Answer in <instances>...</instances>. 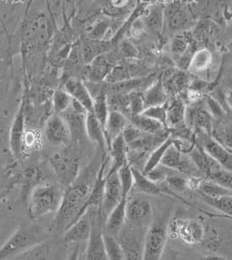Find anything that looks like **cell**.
Returning <instances> with one entry per match:
<instances>
[{
    "label": "cell",
    "mask_w": 232,
    "mask_h": 260,
    "mask_svg": "<svg viewBox=\"0 0 232 260\" xmlns=\"http://www.w3.org/2000/svg\"><path fill=\"white\" fill-rule=\"evenodd\" d=\"M185 108L186 104L179 96L169 98L166 103V125L168 130L184 124Z\"/></svg>",
    "instance_id": "cell-22"
},
{
    "label": "cell",
    "mask_w": 232,
    "mask_h": 260,
    "mask_svg": "<svg viewBox=\"0 0 232 260\" xmlns=\"http://www.w3.org/2000/svg\"><path fill=\"white\" fill-rule=\"evenodd\" d=\"M175 172H173L171 175L168 176V178L164 182L167 183L170 191H173L174 192H183L187 189V179H184L181 176L176 175L174 174Z\"/></svg>",
    "instance_id": "cell-47"
},
{
    "label": "cell",
    "mask_w": 232,
    "mask_h": 260,
    "mask_svg": "<svg viewBox=\"0 0 232 260\" xmlns=\"http://www.w3.org/2000/svg\"><path fill=\"white\" fill-rule=\"evenodd\" d=\"M91 209L92 211V225L91 234L86 243L85 258L90 260H106L107 257L105 251L101 228V208L91 207Z\"/></svg>",
    "instance_id": "cell-12"
},
{
    "label": "cell",
    "mask_w": 232,
    "mask_h": 260,
    "mask_svg": "<svg viewBox=\"0 0 232 260\" xmlns=\"http://www.w3.org/2000/svg\"><path fill=\"white\" fill-rule=\"evenodd\" d=\"M43 134L41 131L37 128L25 127L21 139V151L20 159L29 157L34 151L42 148Z\"/></svg>",
    "instance_id": "cell-26"
},
{
    "label": "cell",
    "mask_w": 232,
    "mask_h": 260,
    "mask_svg": "<svg viewBox=\"0 0 232 260\" xmlns=\"http://www.w3.org/2000/svg\"><path fill=\"white\" fill-rule=\"evenodd\" d=\"M199 102L186 105L184 114V124L192 133L211 134L213 126V118L205 106Z\"/></svg>",
    "instance_id": "cell-13"
},
{
    "label": "cell",
    "mask_w": 232,
    "mask_h": 260,
    "mask_svg": "<svg viewBox=\"0 0 232 260\" xmlns=\"http://www.w3.org/2000/svg\"><path fill=\"white\" fill-rule=\"evenodd\" d=\"M53 244L48 239L29 249L16 259H50L52 257Z\"/></svg>",
    "instance_id": "cell-33"
},
{
    "label": "cell",
    "mask_w": 232,
    "mask_h": 260,
    "mask_svg": "<svg viewBox=\"0 0 232 260\" xmlns=\"http://www.w3.org/2000/svg\"><path fill=\"white\" fill-rule=\"evenodd\" d=\"M153 207L151 201L145 197L134 193L127 197L126 224L143 230H148L153 221Z\"/></svg>",
    "instance_id": "cell-6"
},
{
    "label": "cell",
    "mask_w": 232,
    "mask_h": 260,
    "mask_svg": "<svg viewBox=\"0 0 232 260\" xmlns=\"http://www.w3.org/2000/svg\"><path fill=\"white\" fill-rule=\"evenodd\" d=\"M168 231L172 237L180 239L187 245L202 244L205 238V227L201 222L194 218H175L171 222Z\"/></svg>",
    "instance_id": "cell-10"
},
{
    "label": "cell",
    "mask_w": 232,
    "mask_h": 260,
    "mask_svg": "<svg viewBox=\"0 0 232 260\" xmlns=\"http://www.w3.org/2000/svg\"><path fill=\"white\" fill-rule=\"evenodd\" d=\"M212 60V53L209 49H196L191 56L188 70L196 73H204L211 67Z\"/></svg>",
    "instance_id": "cell-32"
},
{
    "label": "cell",
    "mask_w": 232,
    "mask_h": 260,
    "mask_svg": "<svg viewBox=\"0 0 232 260\" xmlns=\"http://www.w3.org/2000/svg\"><path fill=\"white\" fill-rule=\"evenodd\" d=\"M0 174H2V173H1V168H0Z\"/></svg>",
    "instance_id": "cell-52"
},
{
    "label": "cell",
    "mask_w": 232,
    "mask_h": 260,
    "mask_svg": "<svg viewBox=\"0 0 232 260\" xmlns=\"http://www.w3.org/2000/svg\"><path fill=\"white\" fill-rule=\"evenodd\" d=\"M91 185L77 184L75 182L65 188L60 206L56 212L54 225L57 232L64 233L71 224L84 214V208L91 192Z\"/></svg>",
    "instance_id": "cell-1"
},
{
    "label": "cell",
    "mask_w": 232,
    "mask_h": 260,
    "mask_svg": "<svg viewBox=\"0 0 232 260\" xmlns=\"http://www.w3.org/2000/svg\"><path fill=\"white\" fill-rule=\"evenodd\" d=\"M82 2H84V1H87V0H81Z\"/></svg>",
    "instance_id": "cell-51"
},
{
    "label": "cell",
    "mask_w": 232,
    "mask_h": 260,
    "mask_svg": "<svg viewBox=\"0 0 232 260\" xmlns=\"http://www.w3.org/2000/svg\"><path fill=\"white\" fill-rule=\"evenodd\" d=\"M133 175V185L130 193L145 194V195H158L162 193L159 185L151 181V179L142 173L141 171L131 167Z\"/></svg>",
    "instance_id": "cell-28"
},
{
    "label": "cell",
    "mask_w": 232,
    "mask_h": 260,
    "mask_svg": "<svg viewBox=\"0 0 232 260\" xmlns=\"http://www.w3.org/2000/svg\"><path fill=\"white\" fill-rule=\"evenodd\" d=\"M45 137L51 145H69L72 139V133L69 124L60 114L53 113L49 117L45 124Z\"/></svg>",
    "instance_id": "cell-14"
},
{
    "label": "cell",
    "mask_w": 232,
    "mask_h": 260,
    "mask_svg": "<svg viewBox=\"0 0 232 260\" xmlns=\"http://www.w3.org/2000/svg\"><path fill=\"white\" fill-rule=\"evenodd\" d=\"M85 132L91 142L97 145L103 151H106V149L108 150L104 129L100 122L94 117L92 112H88L85 117Z\"/></svg>",
    "instance_id": "cell-30"
},
{
    "label": "cell",
    "mask_w": 232,
    "mask_h": 260,
    "mask_svg": "<svg viewBox=\"0 0 232 260\" xmlns=\"http://www.w3.org/2000/svg\"><path fill=\"white\" fill-rule=\"evenodd\" d=\"M73 100L84 106L88 112H91L93 106V98L85 83L80 79L71 78L63 81V88Z\"/></svg>",
    "instance_id": "cell-20"
},
{
    "label": "cell",
    "mask_w": 232,
    "mask_h": 260,
    "mask_svg": "<svg viewBox=\"0 0 232 260\" xmlns=\"http://www.w3.org/2000/svg\"><path fill=\"white\" fill-rule=\"evenodd\" d=\"M196 134L197 145L204 150L205 153L220 164L225 169L231 171V151L221 145L220 143L211 137V134L205 133H198Z\"/></svg>",
    "instance_id": "cell-15"
},
{
    "label": "cell",
    "mask_w": 232,
    "mask_h": 260,
    "mask_svg": "<svg viewBox=\"0 0 232 260\" xmlns=\"http://www.w3.org/2000/svg\"><path fill=\"white\" fill-rule=\"evenodd\" d=\"M196 191L201 196L210 197V198L232 194L231 190L223 187L222 185H218L210 179H207V180H203L202 179V181L200 182L198 187L196 189Z\"/></svg>",
    "instance_id": "cell-41"
},
{
    "label": "cell",
    "mask_w": 232,
    "mask_h": 260,
    "mask_svg": "<svg viewBox=\"0 0 232 260\" xmlns=\"http://www.w3.org/2000/svg\"><path fill=\"white\" fill-rule=\"evenodd\" d=\"M73 104V98L63 88H58L51 95V108L56 114H62L69 109Z\"/></svg>",
    "instance_id": "cell-38"
},
{
    "label": "cell",
    "mask_w": 232,
    "mask_h": 260,
    "mask_svg": "<svg viewBox=\"0 0 232 260\" xmlns=\"http://www.w3.org/2000/svg\"><path fill=\"white\" fill-rule=\"evenodd\" d=\"M168 226L164 220L152 221L144 239L143 259L158 260L163 255L168 239Z\"/></svg>",
    "instance_id": "cell-7"
},
{
    "label": "cell",
    "mask_w": 232,
    "mask_h": 260,
    "mask_svg": "<svg viewBox=\"0 0 232 260\" xmlns=\"http://www.w3.org/2000/svg\"><path fill=\"white\" fill-rule=\"evenodd\" d=\"M48 239V232L41 224H20L0 246V260L16 259L29 249Z\"/></svg>",
    "instance_id": "cell-2"
},
{
    "label": "cell",
    "mask_w": 232,
    "mask_h": 260,
    "mask_svg": "<svg viewBox=\"0 0 232 260\" xmlns=\"http://www.w3.org/2000/svg\"><path fill=\"white\" fill-rule=\"evenodd\" d=\"M211 135L225 148L231 151V128L229 123L219 120L217 124H213Z\"/></svg>",
    "instance_id": "cell-39"
},
{
    "label": "cell",
    "mask_w": 232,
    "mask_h": 260,
    "mask_svg": "<svg viewBox=\"0 0 232 260\" xmlns=\"http://www.w3.org/2000/svg\"><path fill=\"white\" fill-rule=\"evenodd\" d=\"M172 144V137L170 134V136L165 140H163V142L161 143L159 145H157V147L152 150L150 152V154L148 155L147 159L144 166V168L142 170V173L147 174L149 172H151V170H153L157 166H159L163 155L165 153L166 150L169 148L170 145Z\"/></svg>",
    "instance_id": "cell-34"
},
{
    "label": "cell",
    "mask_w": 232,
    "mask_h": 260,
    "mask_svg": "<svg viewBox=\"0 0 232 260\" xmlns=\"http://www.w3.org/2000/svg\"><path fill=\"white\" fill-rule=\"evenodd\" d=\"M25 88L20 102L18 104V109L16 111L12 124L10 126L8 145L12 157L16 160H19L21 151V139L26 124V102H27L28 81L25 79Z\"/></svg>",
    "instance_id": "cell-9"
},
{
    "label": "cell",
    "mask_w": 232,
    "mask_h": 260,
    "mask_svg": "<svg viewBox=\"0 0 232 260\" xmlns=\"http://www.w3.org/2000/svg\"><path fill=\"white\" fill-rule=\"evenodd\" d=\"M0 141H1V139H0Z\"/></svg>",
    "instance_id": "cell-53"
},
{
    "label": "cell",
    "mask_w": 232,
    "mask_h": 260,
    "mask_svg": "<svg viewBox=\"0 0 232 260\" xmlns=\"http://www.w3.org/2000/svg\"><path fill=\"white\" fill-rule=\"evenodd\" d=\"M202 259L205 260H226V257L222 256L220 254H217L216 252L213 253H210V254L205 255L203 256Z\"/></svg>",
    "instance_id": "cell-50"
},
{
    "label": "cell",
    "mask_w": 232,
    "mask_h": 260,
    "mask_svg": "<svg viewBox=\"0 0 232 260\" xmlns=\"http://www.w3.org/2000/svg\"><path fill=\"white\" fill-rule=\"evenodd\" d=\"M115 46L117 47L116 52H118V54L122 58H127V59H135L139 57V50L129 40L122 39L117 43V45Z\"/></svg>",
    "instance_id": "cell-44"
},
{
    "label": "cell",
    "mask_w": 232,
    "mask_h": 260,
    "mask_svg": "<svg viewBox=\"0 0 232 260\" xmlns=\"http://www.w3.org/2000/svg\"><path fill=\"white\" fill-rule=\"evenodd\" d=\"M146 232L147 230L124 224L118 235V241L124 251V259H143L144 239Z\"/></svg>",
    "instance_id": "cell-11"
},
{
    "label": "cell",
    "mask_w": 232,
    "mask_h": 260,
    "mask_svg": "<svg viewBox=\"0 0 232 260\" xmlns=\"http://www.w3.org/2000/svg\"><path fill=\"white\" fill-rule=\"evenodd\" d=\"M63 188L42 182L35 185L27 196V214L32 220H39L58 211L63 199Z\"/></svg>",
    "instance_id": "cell-4"
},
{
    "label": "cell",
    "mask_w": 232,
    "mask_h": 260,
    "mask_svg": "<svg viewBox=\"0 0 232 260\" xmlns=\"http://www.w3.org/2000/svg\"><path fill=\"white\" fill-rule=\"evenodd\" d=\"M111 21L107 18H101L94 22L91 27L88 28L87 38L89 40H107L106 35L111 30Z\"/></svg>",
    "instance_id": "cell-42"
},
{
    "label": "cell",
    "mask_w": 232,
    "mask_h": 260,
    "mask_svg": "<svg viewBox=\"0 0 232 260\" xmlns=\"http://www.w3.org/2000/svg\"><path fill=\"white\" fill-rule=\"evenodd\" d=\"M160 79L169 97L178 96L186 91L191 81L190 76L184 71L173 68L166 70Z\"/></svg>",
    "instance_id": "cell-19"
},
{
    "label": "cell",
    "mask_w": 232,
    "mask_h": 260,
    "mask_svg": "<svg viewBox=\"0 0 232 260\" xmlns=\"http://www.w3.org/2000/svg\"><path fill=\"white\" fill-rule=\"evenodd\" d=\"M122 187L118 172L106 173V182L104 186L101 212L104 217H107L112 209L123 199Z\"/></svg>",
    "instance_id": "cell-17"
},
{
    "label": "cell",
    "mask_w": 232,
    "mask_h": 260,
    "mask_svg": "<svg viewBox=\"0 0 232 260\" xmlns=\"http://www.w3.org/2000/svg\"><path fill=\"white\" fill-rule=\"evenodd\" d=\"M232 194L229 195H224V196L215 197V198H210V197L201 196L202 200L205 201L207 205L213 207L217 210L218 212H222L223 215L229 218H231L232 212Z\"/></svg>",
    "instance_id": "cell-40"
},
{
    "label": "cell",
    "mask_w": 232,
    "mask_h": 260,
    "mask_svg": "<svg viewBox=\"0 0 232 260\" xmlns=\"http://www.w3.org/2000/svg\"><path fill=\"white\" fill-rule=\"evenodd\" d=\"M103 239L107 259H124V251L118 241V237L103 232Z\"/></svg>",
    "instance_id": "cell-36"
},
{
    "label": "cell",
    "mask_w": 232,
    "mask_h": 260,
    "mask_svg": "<svg viewBox=\"0 0 232 260\" xmlns=\"http://www.w3.org/2000/svg\"><path fill=\"white\" fill-rule=\"evenodd\" d=\"M118 177L120 180L122 193L124 198L129 196L133 185V175L131 167L129 163L125 164L118 170Z\"/></svg>",
    "instance_id": "cell-43"
},
{
    "label": "cell",
    "mask_w": 232,
    "mask_h": 260,
    "mask_svg": "<svg viewBox=\"0 0 232 260\" xmlns=\"http://www.w3.org/2000/svg\"><path fill=\"white\" fill-rule=\"evenodd\" d=\"M142 96L145 108L150 106L164 105L167 103L170 98L163 88L160 77L142 92Z\"/></svg>",
    "instance_id": "cell-29"
},
{
    "label": "cell",
    "mask_w": 232,
    "mask_h": 260,
    "mask_svg": "<svg viewBox=\"0 0 232 260\" xmlns=\"http://www.w3.org/2000/svg\"><path fill=\"white\" fill-rule=\"evenodd\" d=\"M194 24L193 16L188 7L179 1H174L163 7V32L178 34L184 32Z\"/></svg>",
    "instance_id": "cell-8"
},
{
    "label": "cell",
    "mask_w": 232,
    "mask_h": 260,
    "mask_svg": "<svg viewBox=\"0 0 232 260\" xmlns=\"http://www.w3.org/2000/svg\"><path fill=\"white\" fill-rule=\"evenodd\" d=\"M109 158L111 160L110 169L106 173L118 172V170L128 163L127 158V145L121 134L112 140L108 148Z\"/></svg>",
    "instance_id": "cell-25"
},
{
    "label": "cell",
    "mask_w": 232,
    "mask_h": 260,
    "mask_svg": "<svg viewBox=\"0 0 232 260\" xmlns=\"http://www.w3.org/2000/svg\"><path fill=\"white\" fill-rule=\"evenodd\" d=\"M107 103L110 111H117L130 118V95L129 93H114L107 95Z\"/></svg>",
    "instance_id": "cell-37"
},
{
    "label": "cell",
    "mask_w": 232,
    "mask_h": 260,
    "mask_svg": "<svg viewBox=\"0 0 232 260\" xmlns=\"http://www.w3.org/2000/svg\"><path fill=\"white\" fill-rule=\"evenodd\" d=\"M131 0H109V6L115 11H123L130 5Z\"/></svg>",
    "instance_id": "cell-49"
},
{
    "label": "cell",
    "mask_w": 232,
    "mask_h": 260,
    "mask_svg": "<svg viewBox=\"0 0 232 260\" xmlns=\"http://www.w3.org/2000/svg\"><path fill=\"white\" fill-rule=\"evenodd\" d=\"M127 198H123L106 217V233L118 237L126 221Z\"/></svg>",
    "instance_id": "cell-27"
},
{
    "label": "cell",
    "mask_w": 232,
    "mask_h": 260,
    "mask_svg": "<svg viewBox=\"0 0 232 260\" xmlns=\"http://www.w3.org/2000/svg\"><path fill=\"white\" fill-rule=\"evenodd\" d=\"M118 52H112L111 50L106 53L97 56L86 64V74L90 82L102 83L105 81L112 72V68L118 64Z\"/></svg>",
    "instance_id": "cell-16"
},
{
    "label": "cell",
    "mask_w": 232,
    "mask_h": 260,
    "mask_svg": "<svg viewBox=\"0 0 232 260\" xmlns=\"http://www.w3.org/2000/svg\"><path fill=\"white\" fill-rule=\"evenodd\" d=\"M142 114L160 122L161 124L164 125V127L167 128V125H166V104L161 105V106L147 107L142 112Z\"/></svg>",
    "instance_id": "cell-46"
},
{
    "label": "cell",
    "mask_w": 232,
    "mask_h": 260,
    "mask_svg": "<svg viewBox=\"0 0 232 260\" xmlns=\"http://www.w3.org/2000/svg\"><path fill=\"white\" fill-rule=\"evenodd\" d=\"M163 5L155 4L145 7L142 13V21L151 34L161 37L163 34Z\"/></svg>",
    "instance_id": "cell-21"
},
{
    "label": "cell",
    "mask_w": 232,
    "mask_h": 260,
    "mask_svg": "<svg viewBox=\"0 0 232 260\" xmlns=\"http://www.w3.org/2000/svg\"><path fill=\"white\" fill-rule=\"evenodd\" d=\"M129 124H130V118L124 115L123 113L117 111L109 112L106 127H105V135H106L108 148L112 140L116 139L117 137L120 136Z\"/></svg>",
    "instance_id": "cell-23"
},
{
    "label": "cell",
    "mask_w": 232,
    "mask_h": 260,
    "mask_svg": "<svg viewBox=\"0 0 232 260\" xmlns=\"http://www.w3.org/2000/svg\"><path fill=\"white\" fill-rule=\"evenodd\" d=\"M92 225V211L91 208L71 224L63 233V240L67 244H83L87 242Z\"/></svg>",
    "instance_id": "cell-18"
},
{
    "label": "cell",
    "mask_w": 232,
    "mask_h": 260,
    "mask_svg": "<svg viewBox=\"0 0 232 260\" xmlns=\"http://www.w3.org/2000/svg\"><path fill=\"white\" fill-rule=\"evenodd\" d=\"M208 179L231 190L232 174L230 170L220 167L209 176Z\"/></svg>",
    "instance_id": "cell-45"
},
{
    "label": "cell",
    "mask_w": 232,
    "mask_h": 260,
    "mask_svg": "<svg viewBox=\"0 0 232 260\" xmlns=\"http://www.w3.org/2000/svg\"><path fill=\"white\" fill-rule=\"evenodd\" d=\"M142 92L143 91H133V92L129 93L130 95V117L140 114L145 109Z\"/></svg>",
    "instance_id": "cell-48"
},
{
    "label": "cell",
    "mask_w": 232,
    "mask_h": 260,
    "mask_svg": "<svg viewBox=\"0 0 232 260\" xmlns=\"http://www.w3.org/2000/svg\"><path fill=\"white\" fill-rule=\"evenodd\" d=\"M79 46L85 64H89L97 56L108 52L112 50V47H114L110 40H94L89 39H85L79 43Z\"/></svg>",
    "instance_id": "cell-24"
},
{
    "label": "cell",
    "mask_w": 232,
    "mask_h": 260,
    "mask_svg": "<svg viewBox=\"0 0 232 260\" xmlns=\"http://www.w3.org/2000/svg\"><path fill=\"white\" fill-rule=\"evenodd\" d=\"M48 160L62 187H69L75 183L80 168V157L75 147L64 145L63 148L50 155Z\"/></svg>",
    "instance_id": "cell-5"
},
{
    "label": "cell",
    "mask_w": 232,
    "mask_h": 260,
    "mask_svg": "<svg viewBox=\"0 0 232 260\" xmlns=\"http://www.w3.org/2000/svg\"><path fill=\"white\" fill-rule=\"evenodd\" d=\"M52 34V24L46 13L40 12L30 16L22 29L23 56L44 52L51 42Z\"/></svg>",
    "instance_id": "cell-3"
},
{
    "label": "cell",
    "mask_w": 232,
    "mask_h": 260,
    "mask_svg": "<svg viewBox=\"0 0 232 260\" xmlns=\"http://www.w3.org/2000/svg\"><path fill=\"white\" fill-rule=\"evenodd\" d=\"M93 106H92V114L94 117L96 118V120L100 122L101 124L104 132H105V127H106V120L108 117L109 110L108 103H107V95L105 93V91L102 90L100 92L94 95L93 97Z\"/></svg>",
    "instance_id": "cell-35"
},
{
    "label": "cell",
    "mask_w": 232,
    "mask_h": 260,
    "mask_svg": "<svg viewBox=\"0 0 232 260\" xmlns=\"http://www.w3.org/2000/svg\"><path fill=\"white\" fill-rule=\"evenodd\" d=\"M130 123L139 131L148 134H157L165 131H169L160 122L155 120L153 118H149L142 113L130 117Z\"/></svg>",
    "instance_id": "cell-31"
}]
</instances>
